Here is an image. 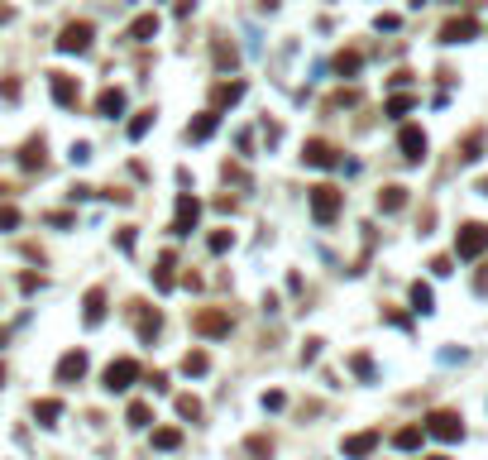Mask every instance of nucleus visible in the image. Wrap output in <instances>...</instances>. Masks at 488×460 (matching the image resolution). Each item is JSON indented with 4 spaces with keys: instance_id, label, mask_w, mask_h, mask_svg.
<instances>
[{
    "instance_id": "f257e3e1",
    "label": "nucleus",
    "mask_w": 488,
    "mask_h": 460,
    "mask_svg": "<svg viewBox=\"0 0 488 460\" xmlns=\"http://www.w3.org/2000/svg\"><path fill=\"white\" fill-rule=\"evenodd\" d=\"M484 249H488V225H479V221L460 225V235H455V254H460V259H479Z\"/></svg>"
},
{
    "instance_id": "f03ea898",
    "label": "nucleus",
    "mask_w": 488,
    "mask_h": 460,
    "mask_svg": "<svg viewBox=\"0 0 488 460\" xmlns=\"http://www.w3.org/2000/svg\"><path fill=\"white\" fill-rule=\"evenodd\" d=\"M340 206H345V192H335V188H311V216L321 221V225H330V221L340 216Z\"/></svg>"
},
{
    "instance_id": "7ed1b4c3",
    "label": "nucleus",
    "mask_w": 488,
    "mask_h": 460,
    "mask_svg": "<svg viewBox=\"0 0 488 460\" xmlns=\"http://www.w3.org/2000/svg\"><path fill=\"white\" fill-rule=\"evenodd\" d=\"M135 379H139V364L130 360V355H125V360H110V364H106V388H110V393H125Z\"/></svg>"
},
{
    "instance_id": "20e7f679",
    "label": "nucleus",
    "mask_w": 488,
    "mask_h": 460,
    "mask_svg": "<svg viewBox=\"0 0 488 460\" xmlns=\"http://www.w3.org/2000/svg\"><path fill=\"white\" fill-rule=\"evenodd\" d=\"M426 432L440 436V441H460L464 422H460V412H431V417H426Z\"/></svg>"
},
{
    "instance_id": "39448f33",
    "label": "nucleus",
    "mask_w": 488,
    "mask_h": 460,
    "mask_svg": "<svg viewBox=\"0 0 488 460\" xmlns=\"http://www.w3.org/2000/svg\"><path fill=\"white\" fill-rule=\"evenodd\" d=\"M196 216H201V202H196L191 192H182V197H177V216H172V235H191Z\"/></svg>"
},
{
    "instance_id": "423d86ee",
    "label": "nucleus",
    "mask_w": 488,
    "mask_h": 460,
    "mask_svg": "<svg viewBox=\"0 0 488 460\" xmlns=\"http://www.w3.org/2000/svg\"><path fill=\"white\" fill-rule=\"evenodd\" d=\"M191 331H196V336H230V312H196V317H191Z\"/></svg>"
},
{
    "instance_id": "0eeeda50",
    "label": "nucleus",
    "mask_w": 488,
    "mask_h": 460,
    "mask_svg": "<svg viewBox=\"0 0 488 460\" xmlns=\"http://www.w3.org/2000/svg\"><path fill=\"white\" fill-rule=\"evenodd\" d=\"M57 48H62V53H86V48H91V25H86V20L67 25L62 39H57Z\"/></svg>"
},
{
    "instance_id": "6e6552de",
    "label": "nucleus",
    "mask_w": 488,
    "mask_h": 460,
    "mask_svg": "<svg viewBox=\"0 0 488 460\" xmlns=\"http://www.w3.org/2000/svg\"><path fill=\"white\" fill-rule=\"evenodd\" d=\"M474 34H479V20L460 15V20H445V25H440V44H464V39H474Z\"/></svg>"
},
{
    "instance_id": "1a4fd4ad",
    "label": "nucleus",
    "mask_w": 488,
    "mask_h": 460,
    "mask_svg": "<svg viewBox=\"0 0 488 460\" xmlns=\"http://www.w3.org/2000/svg\"><path fill=\"white\" fill-rule=\"evenodd\" d=\"M81 374H86V355L81 350H67L57 360V383H77Z\"/></svg>"
},
{
    "instance_id": "9d476101",
    "label": "nucleus",
    "mask_w": 488,
    "mask_h": 460,
    "mask_svg": "<svg viewBox=\"0 0 488 460\" xmlns=\"http://www.w3.org/2000/svg\"><path fill=\"white\" fill-rule=\"evenodd\" d=\"M398 144H402V159H407V163H421V159H426V135H421L416 125H407Z\"/></svg>"
},
{
    "instance_id": "9b49d317",
    "label": "nucleus",
    "mask_w": 488,
    "mask_h": 460,
    "mask_svg": "<svg viewBox=\"0 0 488 460\" xmlns=\"http://www.w3.org/2000/svg\"><path fill=\"white\" fill-rule=\"evenodd\" d=\"M301 159L311 163V168H335V149H330L325 139H306V149H301Z\"/></svg>"
},
{
    "instance_id": "f8f14e48",
    "label": "nucleus",
    "mask_w": 488,
    "mask_h": 460,
    "mask_svg": "<svg viewBox=\"0 0 488 460\" xmlns=\"http://www.w3.org/2000/svg\"><path fill=\"white\" fill-rule=\"evenodd\" d=\"M96 110H101L106 120H115V115L125 110V91H120V86H106V91L96 96Z\"/></svg>"
},
{
    "instance_id": "ddd939ff",
    "label": "nucleus",
    "mask_w": 488,
    "mask_h": 460,
    "mask_svg": "<svg viewBox=\"0 0 488 460\" xmlns=\"http://www.w3.org/2000/svg\"><path fill=\"white\" fill-rule=\"evenodd\" d=\"M53 101L57 106H77V81L67 72H53Z\"/></svg>"
},
{
    "instance_id": "4468645a",
    "label": "nucleus",
    "mask_w": 488,
    "mask_h": 460,
    "mask_svg": "<svg viewBox=\"0 0 488 460\" xmlns=\"http://www.w3.org/2000/svg\"><path fill=\"white\" fill-rule=\"evenodd\" d=\"M374 446H379V432H359V436H350V441H345V456L364 460L369 451H374Z\"/></svg>"
},
{
    "instance_id": "2eb2a0df",
    "label": "nucleus",
    "mask_w": 488,
    "mask_h": 460,
    "mask_svg": "<svg viewBox=\"0 0 488 460\" xmlns=\"http://www.w3.org/2000/svg\"><path fill=\"white\" fill-rule=\"evenodd\" d=\"M101 317H106V288H91L86 293V326H101Z\"/></svg>"
},
{
    "instance_id": "dca6fc26",
    "label": "nucleus",
    "mask_w": 488,
    "mask_h": 460,
    "mask_svg": "<svg viewBox=\"0 0 488 460\" xmlns=\"http://www.w3.org/2000/svg\"><path fill=\"white\" fill-rule=\"evenodd\" d=\"M154 34H158V15H139L135 25H130V39H135V44H149Z\"/></svg>"
},
{
    "instance_id": "f3484780",
    "label": "nucleus",
    "mask_w": 488,
    "mask_h": 460,
    "mask_svg": "<svg viewBox=\"0 0 488 460\" xmlns=\"http://www.w3.org/2000/svg\"><path fill=\"white\" fill-rule=\"evenodd\" d=\"M216 125H220V115L216 110H206V115H196V125L187 130V139H211L216 135Z\"/></svg>"
},
{
    "instance_id": "a211bd4d",
    "label": "nucleus",
    "mask_w": 488,
    "mask_h": 460,
    "mask_svg": "<svg viewBox=\"0 0 488 460\" xmlns=\"http://www.w3.org/2000/svg\"><path fill=\"white\" fill-rule=\"evenodd\" d=\"M407 206V188H383L379 192V211H402Z\"/></svg>"
},
{
    "instance_id": "6ab92c4d",
    "label": "nucleus",
    "mask_w": 488,
    "mask_h": 460,
    "mask_svg": "<svg viewBox=\"0 0 488 460\" xmlns=\"http://www.w3.org/2000/svg\"><path fill=\"white\" fill-rule=\"evenodd\" d=\"M484 144H488V135H484V130H474V135L460 144V159H464V163H474L479 154H484Z\"/></svg>"
},
{
    "instance_id": "aec40b11",
    "label": "nucleus",
    "mask_w": 488,
    "mask_h": 460,
    "mask_svg": "<svg viewBox=\"0 0 488 460\" xmlns=\"http://www.w3.org/2000/svg\"><path fill=\"white\" fill-rule=\"evenodd\" d=\"M34 417H39V422H43V427H53L57 417H62V403H57V398H43V403L34 407Z\"/></svg>"
},
{
    "instance_id": "412c9836",
    "label": "nucleus",
    "mask_w": 488,
    "mask_h": 460,
    "mask_svg": "<svg viewBox=\"0 0 488 460\" xmlns=\"http://www.w3.org/2000/svg\"><path fill=\"white\" fill-rule=\"evenodd\" d=\"M154 446H158V451H177V446H182V432H177V427H158V432H154Z\"/></svg>"
},
{
    "instance_id": "4be33fe9",
    "label": "nucleus",
    "mask_w": 488,
    "mask_h": 460,
    "mask_svg": "<svg viewBox=\"0 0 488 460\" xmlns=\"http://www.w3.org/2000/svg\"><path fill=\"white\" fill-rule=\"evenodd\" d=\"M421 436H426L421 427H402V432L393 436V446H398V451H416V446H421Z\"/></svg>"
},
{
    "instance_id": "5701e85b",
    "label": "nucleus",
    "mask_w": 488,
    "mask_h": 460,
    "mask_svg": "<svg viewBox=\"0 0 488 460\" xmlns=\"http://www.w3.org/2000/svg\"><path fill=\"white\" fill-rule=\"evenodd\" d=\"M244 96V81H220L216 86V106H230V101H240Z\"/></svg>"
},
{
    "instance_id": "b1692460",
    "label": "nucleus",
    "mask_w": 488,
    "mask_h": 460,
    "mask_svg": "<svg viewBox=\"0 0 488 460\" xmlns=\"http://www.w3.org/2000/svg\"><path fill=\"white\" fill-rule=\"evenodd\" d=\"M206 369H211L206 350H187V360H182V374H206Z\"/></svg>"
},
{
    "instance_id": "393cba45",
    "label": "nucleus",
    "mask_w": 488,
    "mask_h": 460,
    "mask_svg": "<svg viewBox=\"0 0 488 460\" xmlns=\"http://www.w3.org/2000/svg\"><path fill=\"white\" fill-rule=\"evenodd\" d=\"M20 163H25V168H43V139H29L25 154H20Z\"/></svg>"
},
{
    "instance_id": "a878e982",
    "label": "nucleus",
    "mask_w": 488,
    "mask_h": 460,
    "mask_svg": "<svg viewBox=\"0 0 488 460\" xmlns=\"http://www.w3.org/2000/svg\"><path fill=\"white\" fill-rule=\"evenodd\" d=\"M359 63H364V58H359V53L350 48V53H340V58H335V72H340V77H354V72H359Z\"/></svg>"
},
{
    "instance_id": "bb28decb",
    "label": "nucleus",
    "mask_w": 488,
    "mask_h": 460,
    "mask_svg": "<svg viewBox=\"0 0 488 460\" xmlns=\"http://www.w3.org/2000/svg\"><path fill=\"white\" fill-rule=\"evenodd\" d=\"M149 125H154V110H139L135 120H130V139H144L149 135Z\"/></svg>"
},
{
    "instance_id": "cd10ccee",
    "label": "nucleus",
    "mask_w": 488,
    "mask_h": 460,
    "mask_svg": "<svg viewBox=\"0 0 488 460\" xmlns=\"http://www.w3.org/2000/svg\"><path fill=\"white\" fill-rule=\"evenodd\" d=\"M139 336H144V341L158 336V312H139Z\"/></svg>"
},
{
    "instance_id": "c85d7f7f",
    "label": "nucleus",
    "mask_w": 488,
    "mask_h": 460,
    "mask_svg": "<svg viewBox=\"0 0 488 460\" xmlns=\"http://www.w3.org/2000/svg\"><path fill=\"white\" fill-rule=\"evenodd\" d=\"M244 446H249V456H259V460H269V456H273V441H269V436H249Z\"/></svg>"
},
{
    "instance_id": "c756f323",
    "label": "nucleus",
    "mask_w": 488,
    "mask_h": 460,
    "mask_svg": "<svg viewBox=\"0 0 488 460\" xmlns=\"http://www.w3.org/2000/svg\"><path fill=\"white\" fill-rule=\"evenodd\" d=\"M412 307H416V312H431V288H426V283L412 288Z\"/></svg>"
},
{
    "instance_id": "7c9ffc66",
    "label": "nucleus",
    "mask_w": 488,
    "mask_h": 460,
    "mask_svg": "<svg viewBox=\"0 0 488 460\" xmlns=\"http://www.w3.org/2000/svg\"><path fill=\"white\" fill-rule=\"evenodd\" d=\"M149 417H154V407H149V403H135V407H130V427H149Z\"/></svg>"
},
{
    "instance_id": "2f4dec72",
    "label": "nucleus",
    "mask_w": 488,
    "mask_h": 460,
    "mask_svg": "<svg viewBox=\"0 0 488 460\" xmlns=\"http://www.w3.org/2000/svg\"><path fill=\"white\" fill-rule=\"evenodd\" d=\"M350 369L359 374V379H374V360H369V355H354V360H350Z\"/></svg>"
},
{
    "instance_id": "473e14b6",
    "label": "nucleus",
    "mask_w": 488,
    "mask_h": 460,
    "mask_svg": "<svg viewBox=\"0 0 488 460\" xmlns=\"http://www.w3.org/2000/svg\"><path fill=\"white\" fill-rule=\"evenodd\" d=\"M177 412H182V417H191V422H196V417H201V403H196V398H191V393H182V398H177Z\"/></svg>"
},
{
    "instance_id": "72a5a7b5",
    "label": "nucleus",
    "mask_w": 488,
    "mask_h": 460,
    "mask_svg": "<svg viewBox=\"0 0 488 460\" xmlns=\"http://www.w3.org/2000/svg\"><path fill=\"white\" fill-rule=\"evenodd\" d=\"M230 244H235V235H230V230H216V235H211V254H225Z\"/></svg>"
},
{
    "instance_id": "f704fd0d",
    "label": "nucleus",
    "mask_w": 488,
    "mask_h": 460,
    "mask_svg": "<svg viewBox=\"0 0 488 460\" xmlns=\"http://www.w3.org/2000/svg\"><path fill=\"white\" fill-rule=\"evenodd\" d=\"M20 225V211L15 206H0V230H15Z\"/></svg>"
},
{
    "instance_id": "c9c22d12",
    "label": "nucleus",
    "mask_w": 488,
    "mask_h": 460,
    "mask_svg": "<svg viewBox=\"0 0 488 460\" xmlns=\"http://www.w3.org/2000/svg\"><path fill=\"white\" fill-rule=\"evenodd\" d=\"M407 110H412V96H393L388 101V115H407Z\"/></svg>"
},
{
    "instance_id": "e433bc0d",
    "label": "nucleus",
    "mask_w": 488,
    "mask_h": 460,
    "mask_svg": "<svg viewBox=\"0 0 488 460\" xmlns=\"http://www.w3.org/2000/svg\"><path fill=\"white\" fill-rule=\"evenodd\" d=\"M479 192H488V178H484V183H479Z\"/></svg>"
},
{
    "instance_id": "4c0bfd02",
    "label": "nucleus",
    "mask_w": 488,
    "mask_h": 460,
    "mask_svg": "<svg viewBox=\"0 0 488 460\" xmlns=\"http://www.w3.org/2000/svg\"><path fill=\"white\" fill-rule=\"evenodd\" d=\"M431 460H445V456H431Z\"/></svg>"
}]
</instances>
